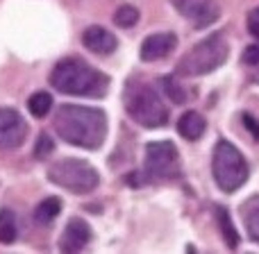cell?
<instances>
[{
  "label": "cell",
  "instance_id": "obj_1",
  "mask_svg": "<svg viewBox=\"0 0 259 254\" xmlns=\"http://www.w3.org/2000/svg\"><path fill=\"white\" fill-rule=\"evenodd\" d=\"M55 129L71 145L98 150L107 134V116L94 107L64 105L55 114Z\"/></svg>",
  "mask_w": 259,
  "mask_h": 254
},
{
  "label": "cell",
  "instance_id": "obj_2",
  "mask_svg": "<svg viewBox=\"0 0 259 254\" xmlns=\"http://www.w3.org/2000/svg\"><path fill=\"white\" fill-rule=\"evenodd\" d=\"M50 84L66 95H80V98H103L107 93L109 77L96 71L94 66L80 62V59H64L53 68Z\"/></svg>",
  "mask_w": 259,
  "mask_h": 254
},
{
  "label": "cell",
  "instance_id": "obj_3",
  "mask_svg": "<svg viewBox=\"0 0 259 254\" xmlns=\"http://www.w3.org/2000/svg\"><path fill=\"white\" fill-rule=\"evenodd\" d=\"M228 53H230V48L223 34L207 36L205 41L189 48V53L180 59L178 75H184V77L207 75V73L216 71L219 66H223L225 59H228Z\"/></svg>",
  "mask_w": 259,
  "mask_h": 254
},
{
  "label": "cell",
  "instance_id": "obj_4",
  "mask_svg": "<svg viewBox=\"0 0 259 254\" xmlns=\"http://www.w3.org/2000/svg\"><path fill=\"white\" fill-rule=\"evenodd\" d=\"M125 109L134 123H139L146 129L164 127L168 121V109L164 107L161 98L150 84L127 86L125 91Z\"/></svg>",
  "mask_w": 259,
  "mask_h": 254
},
{
  "label": "cell",
  "instance_id": "obj_5",
  "mask_svg": "<svg viewBox=\"0 0 259 254\" xmlns=\"http://www.w3.org/2000/svg\"><path fill=\"white\" fill-rule=\"evenodd\" d=\"M214 179L219 184L221 191L234 193L237 188H241L248 182V164L243 159V155L228 141H219L214 150Z\"/></svg>",
  "mask_w": 259,
  "mask_h": 254
},
{
  "label": "cell",
  "instance_id": "obj_6",
  "mask_svg": "<svg viewBox=\"0 0 259 254\" xmlns=\"http://www.w3.org/2000/svg\"><path fill=\"white\" fill-rule=\"evenodd\" d=\"M48 179L71 193H91L98 188L100 175L91 164L82 159H62L48 168Z\"/></svg>",
  "mask_w": 259,
  "mask_h": 254
},
{
  "label": "cell",
  "instance_id": "obj_7",
  "mask_svg": "<svg viewBox=\"0 0 259 254\" xmlns=\"http://www.w3.org/2000/svg\"><path fill=\"white\" fill-rule=\"evenodd\" d=\"M146 170L152 179L178 173V150L170 141H150L146 145Z\"/></svg>",
  "mask_w": 259,
  "mask_h": 254
},
{
  "label": "cell",
  "instance_id": "obj_8",
  "mask_svg": "<svg viewBox=\"0 0 259 254\" xmlns=\"http://www.w3.org/2000/svg\"><path fill=\"white\" fill-rule=\"evenodd\" d=\"M27 136V123L16 109H0V147L12 150L18 147Z\"/></svg>",
  "mask_w": 259,
  "mask_h": 254
},
{
  "label": "cell",
  "instance_id": "obj_9",
  "mask_svg": "<svg viewBox=\"0 0 259 254\" xmlns=\"http://www.w3.org/2000/svg\"><path fill=\"white\" fill-rule=\"evenodd\" d=\"M175 9L196 27H207L219 18L221 9L214 0H173Z\"/></svg>",
  "mask_w": 259,
  "mask_h": 254
},
{
  "label": "cell",
  "instance_id": "obj_10",
  "mask_svg": "<svg viewBox=\"0 0 259 254\" xmlns=\"http://www.w3.org/2000/svg\"><path fill=\"white\" fill-rule=\"evenodd\" d=\"M91 241V227L82 218H73L66 225L62 238H59V250L62 252H80L89 245Z\"/></svg>",
  "mask_w": 259,
  "mask_h": 254
},
{
  "label": "cell",
  "instance_id": "obj_11",
  "mask_svg": "<svg viewBox=\"0 0 259 254\" xmlns=\"http://www.w3.org/2000/svg\"><path fill=\"white\" fill-rule=\"evenodd\" d=\"M178 45V36L173 32H157L143 39L141 43V59L143 62H157L164 59L168 53H173V48Z\"/></svg>",
  "mask_w": 259,
  "mask_h": 254
},
{
  "label": "cell",
  "instance_id": "obj_12",
  "mask_svg": "<svg viewBox=\"0 0 259 254\" xmlns=\"http://www.w3.org/2000/svg\"><path fill=\"white\" fill-rule=\"evenodd\" d=\"M82 43H84L87 50H91V53H96V55H112L114 50H116V36L109 30H105V27L94 25V27H87L84 30Z\"/></svg>",
  "mask_w": 259,
  "mask_h": 254
},
{
  "label": "cell",
  "instance_id": "obj_13",
  "mask_svg": "<svg viewBox=\"0 0 259 254\" xmlns=\"http://www.w3.org/2000/svg\"><path fill=\"white\" fill-rule=\"evenodd\" d=\"M205 127H207L205 118H202L198 112H187V114H182V116H180V121H178V132H180V136H184L187 141H198V138L205 134Z\"/></svg>",
  "mask_w": 259,
  "mask_h": 254
},
{
  "label": "cell",
  "instance_id": "obj_14",
  "mask_svg": "<svg viewBox=\"0 0 259 254\" xmlns=\"http://www.w3.org/2000/svg\"><path fill=\"white\" fill-rule=\"evenodd\" d=\"M241 216H243V223H246L248 234L259 243V195H252L243 202Z\"/></svg>",
  "mask_w": 259,
  "mask_h": 254
},
{
  "label": "cell",
  "instance_id": "obj_15",
  "mask_svg": "<svg viewBox=\"0 0 259 254\" xmlns=\"http://www.w3.org/2000/svg\"><path fill=\"white\" fill-rule=\"evenodd\" d=\"M59 211H62V202H59L57 197H46L44 202H39V205H36L34 220L39 225H48V223H53V220L57 218Z\"/></svg>",
  "mask_w": 259,
  "mask_h": 254
},
{
  "label": "cell",
  "instance_id": "obj_16",
  "mask_svg": "<svg viewBox=\"0 0 259 254\" xmlns=\"http://www.w3.org/2000/svg\"><path fill=\"white\" fill-rule=\"evenodd\" d=\"M216 220H219V225H221V234H223V241L228 243L230 247H237V245H239L237 229H234V225L230 223V214L223 209V207H216Z\"/></svg>",
  "mask_w": 259,
  "mask_h": 254
},
{
  "label": "cell",
  "instance_id": "obj_17",
  "mask_svg": "<svg viewBox=\"0 0 259 254\" xmlns=\"http://www.w3.org/2000/svg\"><path fill=\"white\" fill-rule=\"evenodd\" d=\"M16 241V218L9 209H0V243L9 245Z\"/></svg>",
  "mask_w": 259,
  "mask_h": 254
},
{
  "label": "cell",
  "instance_id": "obj_18",
  "mask_svg": "<svg viewBox=\"0 0 259 254\" xmlns=\"http://www.w3.org/2000/svg\"><path fill=\"white\" fill-rule=\"evenodd\" d=\"M27 107H30L32 116L44 118L46 114L50 112V107H53V98H50V93H46V91H39V93L30 95V100H27Z\"/></svg>",
  "mask_w": 259,
  "mask_h": 254
},
{
  "label": "cell",
  "instance_id": "obj_19",
  "mask_svg": "<svg viewBox=\"0 0 259 254\" xmlns=\"http://www.w3.org/2000/svg\"><path fill=\"white\" fill-rule=\"evenodd\" d=\"M114 21L121 27H132V25H137V21H139V12L134 7H130V5H123V7L116 9Z\"/></svg>",
  "mask_w": 259,
  "mask_h": 254
},
{
  "label": "cell",
  "instance_id": "obj_20",
  "mask_svg": "<svg viewBox=\"0 0 259 254\" xmlns=\"http://www.w3.org/2000/svg\"><path fill=\"white\" fill-rule=\"evenodd\" d=\"M161 86H164L166 95H168V98L173 100L175 105H184V100H187V93H184V89L173 80V77H164V80H161Z\"/></svg>",
  "mask_w": 259,
  "mask_h": 254
},
{
  "label": "cell",
  "instance_id": "obj_21",
  "mask_svg": "<svg viewBox=\"0 0 259 254\" xmlns=\"http://www.w3.org/2000/svg\"><path fill=\"white\" fill-rule=\"evenodd\" d=\"M55 150V143L53 138L48 136V134H41L39 138H36V145H34V157L36 159H48V155Z\"/></svg>",
  "mask_w": 259,
  "mask_h": 254
},
{
  "label": "cell",
  "instance_id": "obj_22",
  "mask_svg": "<svg viewBox=\"0 0 259 254\" xmlns=\"http://www.w3.org/2000/svg\"><path fill=\"white\" fill-rule=\"evenodd\" d=\"M248 32H250L255 39H259V7H255L250 14H248Z\"/></svg>",
  "mask_w": 259,
  "mask_h": 254
},
{
  "label": "cell",
  "instance_id": "obj_23",
  "mask_svg": "<svg viewBox=\"0 0 259 254\" xmlns=\"http://www.w3.org/2000/svg\"><path fill=\"white\" fill-rule=\"evenodd\" d=\"M243 62L250 64V66H257V64H259V43L248 45L246 53H243Z\"/></svg>",
  "mask_w": 259,
  "mask_h": 254
},
{
  "label": "cell",
  "instance_id": "obj_24",
  "mask_svg": "<svg viewBox=\"0 0 259 254\" xmlns=\"http://www.w3.org/2000/svg\"><path fill=\"white\" fill-rule=\"evenodd\" d=\"M243 125H246V129H250L252 136L259 138V123L250 116V114H243Z\"/></svg>",
  "mask_w": 259,
  "mask_h": 254
}]
</instances>
